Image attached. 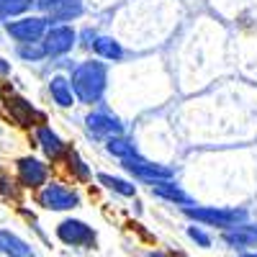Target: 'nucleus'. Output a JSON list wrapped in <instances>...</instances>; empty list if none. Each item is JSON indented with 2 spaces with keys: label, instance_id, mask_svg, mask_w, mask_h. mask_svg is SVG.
<instances>
[{
  "label": "nucleus",
  "instance_id": "1",
  "mask_svg": "<svg viewBox=\"0 0 257 257\" xmlns=\"http://www.w3.org/2000/svg\"><path fill=\"white\" fill-rule=\"evenodd\" d=\"M67 77H70L77 103H85V105L100 103L105 90H108V64L98 57L77 62Z\"/></svg>",
  "mask_w": 257,
  "mask_h": 257
},
{
  "label": "nucleus",
  "instance_id": "2",
  "mask_svg": "<svg viewBox=\"0 0 257 257\" xmlns=\"http://www.w3.org/2000/svg\"><path fill=\"white\" fill-rule=\"evenodd\" d=\"M47 29H49V18L44 13H34V11L3 24V34L16 44H21V41H41Z\"/></svg>",
  "mask_w": 257,
  "mask_h": 257
},
{
  "label": "nucleus",
  "instance_id": "3",
  "mask_svg": "<svg viewBox=\"0 0 257 257\" xmlns=\"http://www.w3.org/2000/svg\"><path fill=\"white\" fill-rule=\"evenodd\" d=\"M183 213L196 221V224H203V226H219V229H226L237 221H244L247 213L242 208H221V206H183Z\"/></svg>",
  "mask_w": 257,
  "mask_h": 257
},
{
  "label": "nucleus",
  "instance_id": "4",
  "mask_svg": "<svg viewBox=\"0 0 257 257\" xmlns=\"http://www.w3.org/2000/svg\"><path fill=\"white\" fill-rule=\"evenodd\" d=\"M3 108H6L8 118H11L16 126H21V128H34V126H39V123L47 121L44 111H39L29 98H24V95L16 93V90H6V95H3Z\"/></svg>",
  "mask_w": 257,
  "mask_h": 257
},
{
  "label": "nucleus",
  "instance_id": "5",
  "mask_svg": "<svg viewBox=\"0 0 257 257\" xmlns=\"http://www.w3.org/2000/svg\"><path fill=\"white\" fill-rule=\"evenodd\" d=\"M39 206L47 211H72L80 206V193L64 183L47 180L39 188Z\"/></svg>",
  "mask_w": 257,
  "mask_h": 257
},
{
  "label": "nucleus",
  "instance_id": "6",
  "mask_svg": "<svg viewBox=\"0 0 257 257\" xmlns=\"http://www.w3.org/2000/svg\"><path fill=\"white\" fill-rule=\"evenodd\" d=\"M41 44L47 49V59L67 57L77 47V29L72 24H49L47 34L41 36Z\"/></svg>",
  "mask_w": 257,
  "mask_h": 257
},
{
  "label": "nucleus",
  "instance_id": "7",
  "mask_svg": "<svg viewBox=\"0 0 257 257\" xmlns=\"http://www.w3.org/2000/svg\"><path fill=\"white\" fill-rule=\"evenodd\" d=\"M16 180L21 183V188L29 190H39L49 180V165L44 160H39L34 155H24L16 160Z\"/></svg>",
  "mask_w": 257,
  "mask_h": 257
},
{
  "label": "nucleus",
  "instance_id": "8",
  "mask_svg": "<svg viewBox=\"0 0 257 257\" xmlns=\"http://www.w3.org/2000/svg\"><path fill=\"white\" fill-rule=\"evenodd\" d=\"M121 167L126 170V173H132L137 180H142V183H155V180L175 178V173H173V170H170L167 165L152 162V160L142 157L139 152H137V155H132V157H126V160H121Z\"/></svg>",
  "mask_w": 257,
  "mask_h": 257
},
{
  "label": "nucleus",
  "instance_id": "9",
  "mask_svg": "<svg viewBox=\"0 0 257 257\" xmlns=\"http://www.w3.org/2000/svg\"><path fill=\"white\" fill-rule=\"evenodd\" d=\"M57 237L59 242L70 247H93L95 244V229L85 224L82 219H64L57 224Z\"/></svg>",
  "mask_w": 257,
  "mask_h": 257
},
{
  "label": "nucleus",
  "instance_id": "10",
  "mask_svg": "<svg viewBox=\"0 0 257 257\" xmlns=\"http://www.w3.org/2000/svg\"><path fill=\"white\" fill-rule=\"evenodd\" d=\"M85 128H88L90 137L105 142L111 137L123 134V121L111 111H90L88 116H85Z\"/></svg>",
  "mask_w": 257,
  "mask_h": 257
},
{
  "label": "nucleus",
  "instance_id": "11",
  "mask_svg": "<svg viewBox=\"0 0 257 257\" xmlns=\"http://www.w3.org/2000/svg\"><path fill=\"white\" fill-rule=\"evenodd\" d=\"M31 132H34V142H36V147H39V152L44 155L49 162H57V160L64 157V152L70 149L67 142H64L47 121H44V123H39V126H34Z\"/></svg>",
  "mask_w": 257,
  "mask_h": 257
},
{
  "label": "nucleus",
  "instance_id": "12",
  "mask_svg": "<svg viewBox=\"0 0 257 257\" xmlns=\"http://www.w3.org/2000/svg\"><path fill=\"white\" fill-rule=\"evenodd\" d=\"M221 239L231 247V249H244V247H257V224H247V221H237L224 229Z\"/></svg>",
  "mask_w": 257,
  "mask_h": 257
},
{
  "label": "nucleus",
  "instance_id": "13",
  "mask_svg": "<svg viewBox=\"0 0 257 257\" xmlns=\"http://www.w3.org/2000/svg\"><path fill=\"white\" fill-rule=\"evenodd\" d=\"M90 52H93L98 59H103V62H121V59L126 57L123 44H121L118 39L108 36V34H95L93 44H90Z\"/></svg>",
  "mask_w": 257,
  "mask_h": 257
},
{
  "label": "nucleus",
  "instance_id": "14",
  "mask_svg": "<svg viewBox=\"0 0 257 257\" xmlns=\"http://www.w3.org/2000/svg\"><path fill=\"white\" fill-rule=\"evenodd\" d=\"M49 95H52V103L59 105V108H75L77 105V98L72 93V85H70V77L67 75H52L49 77Z\"/></svg>",
  "mask_w": 257,
  "mask_h": 257
},
{
  "label": "nucleus",
  "instance_id": "15",
  "mask_svg": "<svg viewBox=\"0 0 257 257\" xmlns=\"http://www.w3.org/2000/svg\"><path fill=\"white\" fill-rule=\"evenodd\" d=\"M149 185H152V193H155V196L162 198V201H167V203H175V206H190V203H193V198L175 183V178L155 180V183H149Z\"/></svg>",
  "mask_w": 257,
  "mask_h": 257
},
{
  "label": "nucleus",
  "instance_id": "16",
  "mask_svg": "<svg viewBox=\"0 0 257 257\" xmlns=\"http://www.w3.org/2000/svg\"><path fill=\"white\" fill-rule=\"evenodd\" d=\"M0 254L3 257H36L34 247L11 229H0Z\"/></svg>",
  "mask_w": 257,
  "mask_h": 257
},
{
  "label": "nucleus",
  "instance_id": "17",
  "mask_svg": "<svg viewBox=\"0 0 257 257\" xmlns=\"http://www.w3.org/2000/svg\"><path fill=\"white\" fill-rule=\"evenodd\" d=\"M85 13V3L82 0H57V6L47 13L49 24H70L77 21Z\"/></svg>",
  "mask_w": 257,
  "mask_h": 257
},
{
  "label": "nucleus",
  "instance_id": "18",
  "mask_svg": "<svg viewBox=\"0 0 257 257\" xmlns=\"http://www.w3.org/2000/svg\"><path fill=\"white\" fill-rule=\"evenodd\" d=\"M64 165H67V173L72 175V180H77V183L93 180V170L77 149H67V152H64Z\"/></svg>",
  "mask_w": 257,
  "mask_h": 257
},
{
  "label": "nucleus",
  "instance_id": "19",
  "mask_svg": "<svg viewBox=\"0 0 257 257\" xmlns=\"http://www.w3.org/2000/svg\"><path fill=\"white\" fill-rule=\"evenodd\" d=\"M98 183L105 190H111V193H116V196H121V198H134L137 196V185L132 180H126V178H118V175H111V173H100L98 175Z\"/></svg>",
  "mask_w": 257,
  "mask_h": 257
},
{
  "label": "nucleus",
  "instance_id": "20",
  "mask_svg": "<svg viewBox=\"0 0 257 257\" xmlns=\"http://www.w3.org/2000/svg\"><path fill=\"white\" fill-rule=\"evenodd\" d=\"M105 152H108L111 157H116V160L121 162V160H126V157L137 155L139 149H137V144H134L132 139H128V137L118 134V137H111V139H105Z\"/></svg>",
  "mask_w": 257,
  "mask_h": 257
},
{
  "label": "nucleus",
  "instance_id": "21",
  "mask_svg": "<svg viewBox=\"0 0 257 257\" xmlns=\"http://www.w3.org/2000/svg\"><path fill=\"white\" fill-rule=\"evenodd\" d=\"M16 57L21 62L36 64V62H44L47 59V49H44L41 41H21V44H16Z\"/></svg>",
  "mask_w": 257,
  "mask_h": 257
},
{
  "label": "nucleus",
  "instance_id": "22",
  "mask_svg": "<svg viewBox=\"0 0 257 257\" xmlns=\"http://www.w3.org/2000/svg\"><path fill=\"white\" fill-rule=\"evenodd\" d=\"M34 11V0H0V26L11 18H18Z\"/></svg>",
  "mask_w": 257,
  "mask_h": 257
},
{
  "label": "nucleus",
  "instance_id": "23",
  "mask_svg": "<svg viewBox=\"0 0 257 257\" xmlns=\"http://www.w3.org/2000/svg\"><path fill=\"white\" fill-rule=\"evenodd\" d=\"M188 237L196 242L198 247H211V237L203 231V226H188Z\"/></svg>",
  "mask_w": 257,
  "mask_h": 257
},
{
  "label": "nucleus",
  "instance_id": "24",
  "mask_svg": "<svg viewBox=\"0 0 257 257\" xmlns=\"http://www.w3.org/2000/svg\"><path fill=\"white\" fill-rule=\"evenodd\" d=\"M54 6H57V0H34V8H36L39 13H44V16H47Z\"/></svg>",
  "mask_w": 257,
  "mask_h": 257
},
{
  "label": "nucleus",
  "instance_id": "25",
  "mask_svg": "<svg viewBox=\"0 0 257 257\" xmlns=\"http://www.w3.org/2000/svg\"><path fill=\"white\" fill-rule=\"evenodd\" d=\"M11 75H13V64L6 57H0V77H11Z\"/></svg>",
  "mask_w": 257,
  "mask_h": 257
},
{
  "label": "nucleus",
  "instance_id": "26",
  "mask_svg": "<svg viewBox=\"0 0 257 257\" xmlns=\"http://www.w3.org/2000/svg\"><path fill=\"white\" fill-rule=\"evenodd\" d=\"M242 257H257V252H247V254H242Z\"/></svg>",
  "mask_w": 257,
  "mask_h": 257
}]
</instances>
